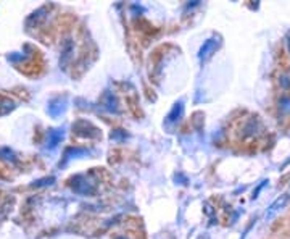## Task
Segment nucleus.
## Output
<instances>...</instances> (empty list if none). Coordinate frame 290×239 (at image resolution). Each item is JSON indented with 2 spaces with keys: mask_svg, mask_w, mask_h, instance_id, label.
<instances>
[{
  "mask_svg": "<svg viewBox=\"0 0 290 239\" xmlns=\"http://www.w3.org/2000/svg\"><path fill=\"white\" fill-rule=\"evenodd\" d=\"M279 108H280V112L290 113V97L288 96H282L280 97V100H279Z\"/></svg>",
  "mask_w": 290,
  "mask_h": 239,
  "instance_id": "nucleus-9",
  "label": "nucleus"
},
{
  "mask_svg": "<svg viewBox=\"0 0 290 239\" xmlns=\"http://www.w3.org/2000/svg\"><path fill=\"white\" fill-rule=\"evenodd\" d=\"M220 39H214V38H212V39H208V41H205L203 42V46L200 47V52H198V57H200V60H206V59H210L214 52H216V49L220 47Z\"/></svg>",
  "mask_w": 290,
  "mask_h": 239,
  "instance_id": "nucleus-3",
  "label": "nucleus"
},
{
  "mask_svg": "<svg viewBox=\"0 0 290 239\" xmlns=\"http://www.w3.org/2000/svg\"><path fill=\"white\" fill-rule=\"evenodd\" d=\"M288 199H290V195H288V194H282L280 197L276 199V200L272 202V204L270 205V208H268V212H266V220H271L276 213L280 212V210L286 207V204L288 202Z\"/></svg>",
  "mask_w": 290,
  "mask_h": 239,
  "instance_id": "nucleus-4",
  "label": "nucleus"
},
{
  "mask_svg": "<svg viewBox=\"0 0 290 239\" xmlns=\"http://www.w3.org/2000/svg\"><path fill=\"white\" fill-rule=\"evenodd\" d=\"M72 50H74V46H72V41L68 38L64 39L63 42V50H62V59H60V65L63 68H66V63L71 60L72 57Z\"/></svg>",
  "mask_w": 290,
  "mask_h": 239,
  "instance_id": "nucleus-6",
  "label": "nucleus"
},
{
  "mask_svg": "<svg viewBox=\"0 0 290 239\" xmlns=\"http://www.w3.org/2000/svg\"><path fill=\"white\" fill-rule=\"evenodd\" d=\"M48 113L50 117L54 118H58L62 113H64V110H66V97H55L48 102Z\"/></svg>",
  "mask_w": 290,
  "mask_h": 239,
  "instance_id": "nucleus-2",
  "label": "nucleus"
},
{
  "mask_svg": "<svg viewBox=\"0 0 290 239\" xmlns=\"http://www.w3.org/2000/svg\"><path fill=\"white\" fill-rule=\"evenodd\" d=\"M14 102L12 99L5 97V96H0V117H4V115L10 113L12 110H14Z\"/></svg>",
  "mask_w": 290,
  "mask_h": 239,
  "instance_id": "nucleus-7",
  "label": "nucleus"
},
{
  "mask_svg": "<svg viewBox=\"0 0 290 239\" xmlns=\"http://www.w3.org/2000/svg\"><path fill=\"white\" fill-rule=\"evenodd\" d=\"M63 139V129H50L47 134V149L54 150Z\"/></svg>",
  "mask_w": 290,
  "mask_h": 239,
  "instance_id": "nucleus-5",
  "label": "nucleus"
},
{
  "mask_svg": "<svg viewBox=\"0 0 290 239\" xmlns=\"http://www.w3.org/2000/svg\"><path fill=\"white\" fill-rule=\"evenodd\" d=\"M198 239H210V237H208V234H202V236H200Z\"/></svg>",
  "mask_w": 290,
  "mask_h": 239,
  "instance_id": "nucleus-10",
  "label": "nucleus"
},
{
  "mask_svg": "<svg viewBox=\"0 0 290 239\" xmlns=\"http://www.w3.org/2000/svg\"><path fill=\"white\" fill-rule=\"evenodd\" d=\"M287 44H288V52H290V38H288V41H287Z\"/></svg>",
  "mask_w": 290,
  "mask_h": 239,
  "instance_id": "nucleus-11",
  "label": "nucleus"
},
{
  "mask_svg": "<svg viewBox=\"0 0 290 239\" xmlns=\"http://www.w3.org/2000/svg\"><path fill=\"white\" fill-rule=\"evenodd\" d=\"M182 104H176L172 107V110L170 112V115L166 117V123H176L180 120V117H182Z\"/></svg>",
  "mask_w": 290,
  "mask_h": 239,
  "instance_id": "nucleus-8",
  "label": "nucleus"
},
{
  "mask_svg": "<svg viewBox=\"0 0 290 239\" xmlns=\"http://www.w3.org/2000/svg\"><path fill=\"white\" fill-rule=\"evenodd\" d=\"M72 189L79 194H84V195H90L96 191V183L87 178V175H78L72 178Z\"/></svg>",
  "mask_w": 290,
  "mask_h": 239,
  "instance_id": "nucleus-1",
  "label": "nucleus"
}]
</instances>
